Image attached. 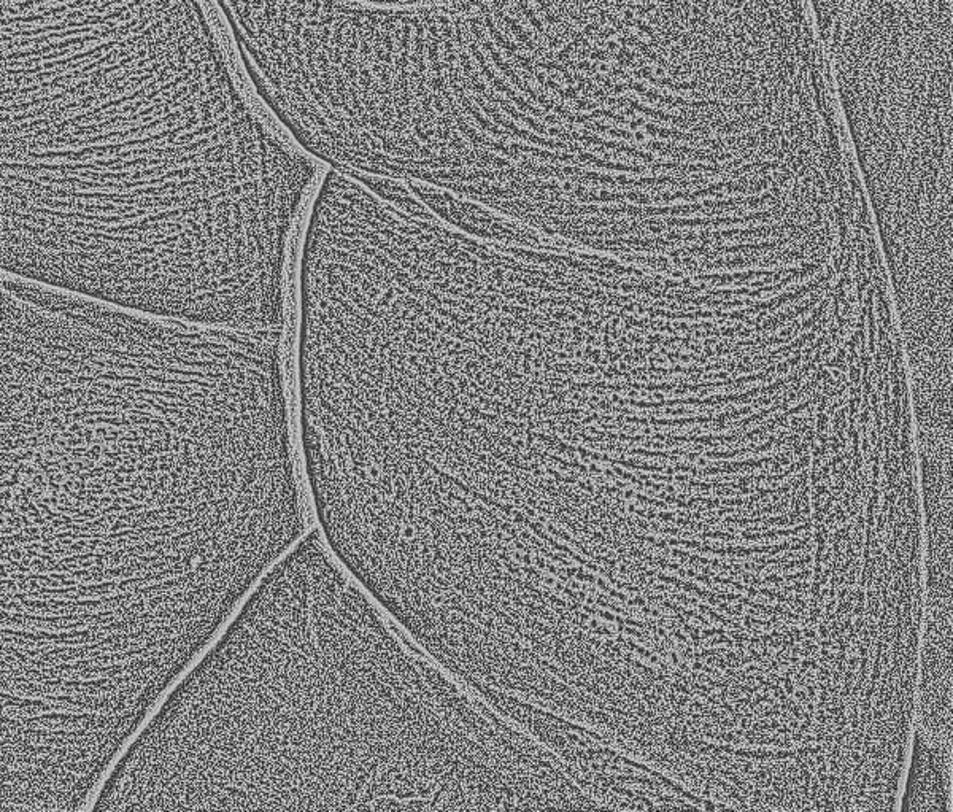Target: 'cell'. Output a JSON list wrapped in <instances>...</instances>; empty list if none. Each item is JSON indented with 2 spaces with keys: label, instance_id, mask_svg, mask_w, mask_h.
<instances>
[{
  "label": "cell",
  "instance_id": "cell-3",
  "mask_svg": "<svg viewBox=\"0 0 953 812\" xmlns=\"http://www.w3.org/2000/svg\"><path fill=\"white\" fill-rule=\"evenodd\" d=\"M264 123L199 0H2V151L244 136Z\"/></svg>",
  "mask_w": 953,
  "mask_h": 812
},
{
  "label": "cell",
  "instance_id": "cell-2",
  "mask_svg": "<svg viewBox=\"0 0 953 812\" xmlns=\"http://www.w3.org/2000/svg\"><path fill=\"white\" fill-rule=\"evenodd\" d=\"M439 684L313 526L159 701L91 812L406 811Z\"/></svg>",
  "mask_w": 953,
  "mask_h": 812
},
{
  "label": "cell",
  "instance_id": "cell-4",
  "mask_svg": "<svg viewBox=\"0 0 953 812\" xmlns=\"http://www.w3.org/2000/svg\"><path fill=\"white\" fill-rule=\"evenodd\" d=\"M274 134L275 129L269 128L266 131L261 132L258 136L248 137V139L240 140H229V142H201V144H185V142H156V144H137V145H126V147H116V148H105V150L97 151H88V153H75V155H61V156H35V158H2V164H21L23 161L26 163H42V161H56V159H67V158H78V156H89V155H99V153H109V151L123 150V148L129 147H148V145H239V144H251V142H258V140L266 139V137Z\"/></svg>",
  "mask_w": 953,
  "mask_h": 812
},
{
  "label": "cell",
  "instance_id": "cell-1",
  "mask_svg": "<svg viewBox=\"0 0 953 812\" xmlns=\"http://www.w3.org/2000/svg\"><path fill=\"white\" fill-rule=\"evenodd\" d=\"M282 363L94 309L2 361V731L109 765L305 534Z\"/></svg>",
  "mask_w": 953,
  "mask_h": 812
}]
</instances>
